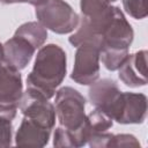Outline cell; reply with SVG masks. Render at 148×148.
I'll list each match as a JSON object with an SVG mask.
<instances>
[{"label": "cell", "instance_id": "1", "mask_svg": "<svg viewBox=\"0 0 148 148\" xmlns=\"http://www.w3.org/2000/svg\"><path fill=\"white\" fill-rule=\"evenodd\" d=\"M66 72V52L57 44L42 46L37 52L32 71L27 76L25 91L50 99L62 83Z\"/></svg>", "mask_w": 148, "mask_h": 148}, {"label": "cell", "instance_id": "2", "mask_svg": "<svg viewBox=\"0 0 148 148\" xmlns=\"http://www.w3.org/2000/svg\"><path fill=\"white\" fill-rule=\"evenodd\" d=\"M56 117L60 126L68 130L74 139L75 147L88 142L90 130L84 113L86 99L72 87H62L56 92Z\"/></svg>", "mask_w": 148, "mask_h": 148}, {"label": "cell", "instance_id": "3", "mask_svg": "<svg viewBox=\"0 0 148 148\" xmlns=\"http://www.w3.org/2000/svg\"><path fill=\"white\" fill-rule=\"evenodd\" d=\"M35 7L37 21L46 29L59 35L73 32L80 22V16L64 0H30Z\"/></svg>", "mask_w": 148, "mask_h": 148}, {"label": "cell", "instance_id": "4", "mask_svg": "<svg viewBox=\"0 0 148 148\" xmlns=\"http://www.w3.org/2000/svg\"><path fill=\"white\" fill-rule=\"evenodd\" d=\"M23 97L20 71L2 64L0 66V117L13 120Z\"/></svg>", "mask_w": 148, "mask_h": 148}, {"label": "cell", "instance_id": "5", "mask_svg": "<svg viewBox=\"0 0 148 148\" xmlns=\"http://www.w3.org/2000/svg\"><path fill=\"white\" fill-rule=\"evenodd\" d=\"M99 77V50L94 44H81L76 47L71 79L82 86H90Z\"/></svg>", "mask_w": 148, "mask_h": 148}, {"label": "cell", "instance_id": "6", "mask_svg": "<svg viewBox=\"0 0 148 148\" xmlns=\"http://www.w3.org/2000/svg\"><path fill=\"white\" fill-rule=\"evenodd\" d=\"M88 97L95 108L105 112L113 120L116 119L120 109L123 91L119 90L117 83L113 80H96L90 84Z\"/></svg>", "mask_w": 148, "mask_h": 148}, {"label": "cell", "instance_id": "7", "mask_svg": "<svg viewBox=\"0 0 148 148\" xmlns=\"http://www.w3.org/2000/svg\"><path fill=\"white\" fill-rule=\"evenodd\" d=\"M18 108L25 118L49 130L53 128L56 124V109L49 99L25 91Z\"/></svg>", "mask_w": 148, "mask_h": 148}, {"label": "cell", "instance_id": "8", "mask_svg": "<svg viewBox=\"0 0 148 148\" xmlns=\"http://www.w3.org/2000/svg\"><path fill=\"white\" fill-rule=\"evenodd\" d=\"M119 79L132 88L147 84V51L141 50L128 54L121 66L118 68Z\"/></svg>", "mask_w": 148, "mask_h": 148}, {"label": "cell", "instance_id": "9", "mask_svg": "<svg viewBox=\"0 0 148 148\" xmlns=\"http://www.w3.org/2000/svg\"><path fill=\"white\" fill-rule=\"evenodd\" d=\"M35 46L24 37L14 35L3 44V64L21 71L32 59Z\"/></svg>", "mask_w": 148, "mask_h": 148}, {"label": "cell", "instance_id": "10", "mask_svg": "<svg viewBox=\"0 0 148 148\" xmlns=\"http://www.w3.org/2000/svg\"><path fill=\"white\" fill-rule=\"evenodd\" d=\"M147 114V97L143 94L123 92L121 104L117 118L119 124H141Z\"/></svg>", "mask_w": 148, "mask_h": 148}, {"label": "cell", "instance_id": "11", "mask_svg": "<svg viewBox=\"0 0 148 148\" xmlns=\"http://www.w3.org/2000/svg\"><path fill=\"white\" fill-rule=\"evenodd\" d=\"M50 135L51 130L24 117L15 134V145L21 147H44L47 145Z\"/></svg>", "mask_w": 148, "mask_h": 148}, {"label": "cell", "instance_id": "12", "mask_svg": "<svg viewBox=\"0 0 148 148\" xmlns=\"http://www.w3.org/2000/svg\"><path fill=\"white\" fill-rule=\"evenodd\" d=\"M14 35L24 37L37 50L44 45V43L47 38V30L38 21L37 22L31 21V22H27V23H23L22 25H20L16 29Z\"/></svg>", "mask_w": 148, "mask_h": 148}, {"label": "cell", "instance_id": "13", "mask_svg": "<svg viewBox=\"0 0 148 148\" xmlns=\"http://www.w3.org/2000/svg\"><path fill=\"white\" fill-rule=\"evenodd\" d=\"M87 119H88L90 134L106 132L113 125V119L97 108H95L89 114H87Z\"/></svg>", "mask_w": 148, "mask_h": 148}, {"label": "cell", "instance_id": "14", "mask_svg": "<svg viewBox=\"0 0 148 148\" xmlns=\"http://www.w3.org/2000/svg\"><path fill=\"white\" fill-rule=\"evenodd\" d=\"M125 12L135 20H142L147 16L146 0H121Z\"/></svg>", "mask_w": 148, "mask_h": 148}, {"label": "cell", "instance_id": "15", "mask_svg": "<svg viewBox=\"0 0 148 148\" xmlns=\"http://www.w3.org/2000/svg\"><path fill=\"white\" fill-rule=\"evenodd\" d=\"M106 147H140V142L132 134H112Z\"/></svg>", "mask_w": 148, "mask_h": 148}, {"label": "cell", "instance_id": "16", "mask_svg": "<svg viewBox=\"0 0 148 148\" xmlns=\"http://www.w3.org/2000/svg\"><path fill=\"white\" fill-rule=\"evenodd\" d=\"M12 120L0 117V147H9L12 145Z\"/></svg>", "mask_w": 148, "mask_h": 148}, {"label": "cell", "instance_id": "17", "mask_svg": "<svg viewBox=\"0 0 148 148\" xmlns=\"http://www.w3.org/2000/svg\"><path fill=\"white\" fill-rule=\"evenodd\" d=\"M30 0H0V2L5 3V5H9V3H23V2H28Z\"/></svg>", "mask_w": 148, "mask_h": 148}, {"label": "cell", "instance_id": "18", "mask_svg": "<svg viewBox=\"0 0 148 148\" xmlns=\"http://www.w3.org/2000/svg\"><path fill=\"white\" fill-rule=\"evenodd\" d=\"M3 64V45L0 43V66Z\"/></svg>", "mask_w": 148, "mask_h": 148}, {"label": "cell", "instance_id": "19", "mask_svg": "<svg viewBox=\"0 0 148 148\" xmlns=\"http://www.w3.org/2000/svg\"><path fill=\"white\" fill-rule=\"evenodd\" d=\"M110 1H111V2H113V1H117V0H110Z\"/></svg>", "mask_w": 148, "mask_h": 148}]
</instances>
